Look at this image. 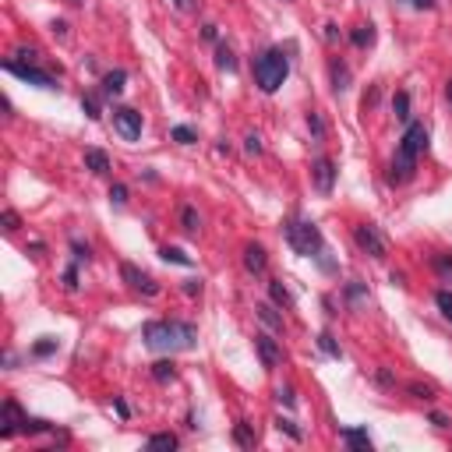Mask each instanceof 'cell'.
<instances>
[{
	"label": "cell",
	"instance_id": "obj_1",
	"mask_svg": "<svg viewBox=\"0 0 452 452\" xmlns=\"http://www.w3.org/2000/svg\"><path fill=\"white\" fill-rule=\"evenodd\" d=\"M145 343L153 350H163V353H177V350H191L198 343V333L188 325V322H148L141 328Z\"/></svg>",
	"mask_w": 452,
	"mask_h": 452
},
{
	"label": "cell",
	"instance_id": "obj_2",
	"mask_svg": "<svg viewBox=\"0 0 452 452\" xmlns=\"http://www.w3.org/2000/svg\"><path fill=\"white\" fill-rule=\"evenodd\" d=\"M290 75V60L283 50H265L258 60H255V81L262 92H276V88L286 81Z\"/></svg>",
	"mask_w": 452,
	"mask_h": 452
},
{
	"label": "cell",
	"instance_id": "obj_3",
	"mask_svg": "<svg viewBox=\"0 0 452 452\" xmlns=\"http://www.w3.org/2000/svg\"><path fill=\"white\" fill-rule=\"evenodd\" d=\"M286 240H290V248L297 255H304V258H315L322 248H325V240H322V230L308 219H290L286 223Z\"/></svg>",
	"mask_w": 452,
	"mask_h": 452
},
{
	"label": "cell",
	"instance_id": "obj_4",
	"mask_svg": "<svg viewBox=\"0 0 452 452\" xmlns=\"http://www.w3.org/2000/svg\"><path fill=\"white\" fill-rule=\"evenodd\" d=\"M353 240H357V248L364 251V255H371V258H385L389 255V244H385V237L378 233V226H371V223H360V226H353Z\"/></svg>",
	"mask_w": 452,
	"mask_h": 452
},
{
	"label": "cell",
	"instance_id": "obj_5",
	"mask_svg": "<svg viewBox=\"0 0 452 452\" xmlns=\"http://www.w3.org/2000/svg\"><path fill=\"white\" fill-rule=\"evenodd\" d=\"M4 71L8 75H14V78H21V81H28V85H39V88H57V78L53 75H46V71H39L32 60L28 64H18V60L11 57V60H4Z\"/></svg>",
	"mask_w": 452,
	"mask_h": 452
},
{
	"label": "cell",
	"instance_id": "obj_6",
	"mask_svg": "<svg viewBox=\"0 0 452 452\" xmlns=\"http://www.w3.org/2000/svg\"><path fill=\"white\" fill-rule=\"evenodd\" d=\"M113 128L124 141H138L141 138V113H135L131 106H117L113 110Z\"/></svg>",
	"mask_w": 452,
	"mask_h": 452
},
{
	"label": "cell",
	"instance_id": "obj_7",
	"mask_svg": "<svg viewBox=\"0 0 452 452\" xmlns=\"http://www.w3.org/2000/svg\"><path fill=\"white\" fill-rule=\"evenodd\" d=\"M120 276H124V283H128L131 290H138V293H145V297H156V293H159V283L148 276V273H141L138 265H131V262L120 265Z\"/></svg>",
	"mask_w": 452,
	"mask_h": 452
},
{
	"label": "cell",
	"instance_id": "obj_8",
	"mask_svg": "<svg viewBox=\"0 0 452 452\" xmlns=\"http://www.w3.org/2000/svg\"><path fill=\"white\" fill-rule=\"evenodd\" d=\"M417 173V156L406 153V148H396V159H393V173H389V180L393 184H406V180H413Z\"/></svg>",
	"mask_w": 452,
	"mask_h": 452
},
{
	"label": "cell",
	"instance_id": "obj_9",
	"mask_svg": "<svg viewBox=\"0 0 452 452\" xmlns=\"http://www.w3.org/2000/svg\"><path fill=\"white\" fill-rule=\"evenodd\" d=\"M311 177H315L318 195H333V184H336V163H333V159H325V156H318Z\"/></svg>",
	"mask_w": 452,
	"mask_h": 452
},
{
	"label": "cell",
	"instance_id": "obj_10",
	"mask_svg": "<svg viewBox=\"0 0 452 452\" xmlns=\"http://www.w3.org/2000/svg\"><path fill=\"white\" fill-rule=\"evenodd\" d=\"M400 148H406V153H413V156H420L428 148V131H424V124H406V131H403V141H400Z\"/></svg>",
	"mask_w": 452,
	"mask_h": 452
},
{
	"label": "cell",
	"instance_id": "obj_11",
	"mask_svg": "<svg viewBox=\"0 0 452 452\" xmlns=\"http://www.w3.org/2000/svg\"><path fill=\"white\" fill-rule=\"evenodd\" d=\"M255 346H258V357H262V364H265V368H276L279 360H283V350L276 346L273 336H265V333L255 336Z\"/></svg>",
	"mask_w": 452,
	"mask_h": 452
},
{
	"label": "cell",
	"instance_id": "obj_12",
	"mask_svg": "<svg viewBox=\"0 0 452 452\" xmlns=\"http://www.w3.org/2000/svg\"><path fill=\"white\" fill-rule=\"evenodd\" d=\"M265 265H268L265 248H262V244H248V248H244V268H248L251 276H262V273H265Z\"/></svg>",
	"mask_w": 452,
	"mask_h": 452
},
{
	"label": "cell",
	"instance_id": "obj_13",
	"mask_svg": "<svg viewBox=\"0 0 452 452\" xmlns=\"http://www.w3.org/2000/svg\"><path fill=\"white\" fill-rule=\"evenodd\" d=\"M18 424H25V417H21V413H18V406L8 400V403H4V428H0V435L11 438V435L18 431Z\"/></svg>",
	"mask_w": 452,
	"mask_h": 452
},
{
	"label": "cell",
	"instance_id": "obj_14",
	"mask_svg": "<svg viewBox=\"0 0 452 452\" xmlns=\"http://www.w3.org/2000/svg\"><path fill=\"white\" fill-rule=\"evenodd\" d=\"M124 81H128L124 71H110L103 78V96H120V92H124Z\"/></svg>",
	"mask_w": 452,
	"mask_h": 452
},
{
	"label": "cell",
	"instance_id": "obj_15",
	"mask_svg": "<svg viewBox=\"0 0 452 452\" xmlns=\"http://www.w3.org/2000/svg\"><path fill=\"white\" fill-rule=\"evenodd\" d=\"M85 166L92 170V173H106L110 159H106V153H99V148H88V153H85Z\"/></svg>",
	"mask_w": 452,
	"mask_h": 452
},
{
	"label": "cell",
	"instance_id": "obj_16",
	"mask_svg": "<svg viewBox=\"0 0 452 452\" xmlns=\"http://www.w3.org/2000/svg\"><path fill=\"white\" fill-rule=\"evenodd\" d=\"M328 71H333V88H336V92H346V85H350V71H346V64L333 60V64H328Z\"/></svg>",
	"mask_w": 452,
	"mask_h": 452
},
{
	"label": "cell",
	"instance_id": "obj_17",
	"mask_svg": "<svg viewBox=\"0 0 452 452\" xmlns=\"http://www.w3.org/2000/svg\"><path fill=\"white\" fill-rule=\"evenodd\" d=\"M343 442L350 445V449H371V438L364 435V431H353V428H343Z\"/></svg>",
	"mask_w": 452,
	"mask_h": 452
},
{
	"label": "cell",
	"instance_id": "obj_18",
	"mask_svg": "<svg viewBox=\"0 0 452 452\" xmlns=\"http://www.w3.org/2000/svg\"><path fill=\"white\" fill-rule=\"evenodd\" d=\"M180 223H184V233H191V237L202 230V216L195 213L191 205H184V213H180Z\"/></svg>",
	"mask_w": 452,
	"mask_h": 452
},
{
	"label": "cell",
	"instance_id": "obj_19",
	"mask_svg": "<svg viewBox=\"0 0 452 452\" xmlns=\"http://www.w3.org/2000/svg\"><path fill=\"white\" fill-rule=\"evenodd\" d=\"M153 378H156V382H173V378H177L173 360H159V364H153Z\"/></svg>",
	"mask_w": 452,
	"mask_h": 452
},
{
	"label": "cell",
	"instance_id": "obj_20",
	"mask_svg": "<svg viewBox=\"0 0 452 452\" xmlns=\"http://www.w3.org/2000/svg\"><path fill=\"white\" fill-rule=\"evenodd\" d=\"M393 113L403 120V124H410V96H406V92H396V99H393Z\"/></svg>",
	"mask_w": 452,
	"mask_h": 452
},
{
	"label": "cell",
	"instance_id": "obj_21",
	"mask_svg": "<svg viewBox=\"0 0 452 452\" xmlns=\"http://www.w3.org/2000/svg\"><path fill=\"white\" fill-rule=\"evenodd\" d=\"M148 449H177V435H170V431H163V435H153L148 438Z\"/></svg>",
	"mask_w": 452,
	"mask_h": 452
},
{
	"label": "cell",
	"instance_id": "obj_22",
	"mask_svg": "<svg viewBox=\"0 0 452 452\" xmlns=\"http://www.w3.org/2000/svg\"><path fill=\"white\" fill-rule=\"evenodd\" d=\"M159 258H163V262H173V265H191V258H188L184 251H180V248H163V251H159Z\"/></svg>",
	"mask_w": 452,
	"mask_h": 452
},
{
	"label": "cell",
	"instance_id": "obj_23",
	"mask_svg": "<svg viewBox=\"0 0 452 452\" xmlns=\"http://www.w3.org/2000/svg\"><path fill=\"white\" fill-rule=\"evenodd\" d=\"M233 438H237V445H244V449H251V445H255V435H251V428L244 424V420H240V424L233 428Z\"/></svg>",
	"mask_w": 452,
	"mask_h": 452
},
{
	"label": "cell",
	"instance_id": "obj_24",
	"mask_svg": "<svg viewBox=\"0 0 452 452\" xmlns=\"http://www.w3.org/2000/svg\"><path fill=\"white\" fill-rule=\"evenodd\" d=\"M216 64H219L223 71H237V60H233L230 46H219V50H216Z\"/></svg>",
	"mask_w": 452,
	"mask_h": 452
},
{
	"label": "cell",
	"instance_id": "obj_25",
	"mask_svg": "<svg viewBox=\"0 0 452 452\" xmlns=\"http://www.w3.org/2000/svg\"><path fill=\"white\" fill-rule=\"evenodd\" d=\"M258 318H262L265 325H273V328H283V318L276 315V308H268V304H262V308H258Z\"/></svg>",
	"mask_w": 452,
	"mask_h": 452
},
{
	"label": "cell",
	"instance_id": "obj_26",
	"mask_svg": "<svg viewBox=\"0 0 452 452\" xmlns=\"http://www.w3.org/2000/svg\"><path fill=\"white\" fill-rule=\"evenodd\" d=\"M435 304H438V311L452 322V293H449V290H438V293H435Z\"/></svg>",
	"mask_w": 452,
	"mask_h": 452
},
{
	"label": "cell",
	"instance_id": "obj_27",
	"mask_svg": "<svg viewBox=\"0 0 452 452\" xmlns=\"http://www.w3.org/2000/svg\"><path fill=\"white\" fill-rule=\"evenodd\" d=\"M268 293H273V300H276V304H283V308H290V304H293L283 283H268Z\"/></svg>",
	"mask_w": 452,
	"mask_h": 452
},
{
	"label": "cell",
	"instance_id": "obj_28",
	"mask_svg": "<svg viewBox=\"0 0 452 452\" xmlns=\"http://www.w3.org/2000/svg\"><path fill=\"white\" fill-rule=\"evenodd\" d=\"M173 141H180V145H195V141H198V135H195L191 128L180 124V128H173Z\"/></svg>",
	"mask_w": 452,
	"mask_h": 452
},
{
	"label": "cell",
	"instance_id": "obj_29",
	"mask_svg": "<svg viewBox=\"0 0 452 452\" xmlns=\"http://www.w3.org/2000/svg\"><path fill=\"white\" fill-rule=\"evenodd\" d=\"M276 428H279V431H286V435H290V438H297V442L304 438V435H300V428L293 424V420H286V417H279V420H276Z\"/></svg>",
	"mask_w": 452,
	"mask_h": 452
},
{
	"label": "cell",
	"instance_id": "obj_30",
	"mask_svg": "<svg viewBox=\"0 0 452 452\" xmlns=\"http://www.w3.org/2000/svg\"><path fill=\"white\" fill-rule=\"evenodd\" d=\"M318 346H322L328 357H340V346L333 343V336H328V333H322V336H318Z\"/></svg>",
	"mask_w": 452,
	"mask_h": 452
},
{
	"label": "cell",
	"instance_id": "obj_31",
	"mask_svg": "<svg viewBox=\"0 0 452 452\" xmlns=\"http://www.w3.org/2000/svg\"><path fill=\"white\" fill-rule=\"evenodd\" d=\"M375 39V32H371V25H364V28H357V32H353V43L357 46H368Z\"/></svg>",
	"mask_w": 452,
	"mask_h": 452
},
{
	"label": "cell",
	"instance_id": "obj_32",
	"mask_svg": "<svg viewBox=\"0 0 452 452\" xmlns=\"http://www.w3.org/2000/svg\"><path fill=\"white\" fill-rule=\"evenodd\" d=\"M81 110L96 120V117H99V99H96V96H85V99H81Z\"/></svg>",
	"mask_w": 452,
	"mask_h": 452
},
{
	"label": "cell",
	"instance_id": "obj_33",
	"mask_svg": "<svg viewBox=\"0 0 452 452\" xmlns=\"http://www.w3.org/2000/svg\"><path fill=\"white\" fill-rule=\"evenodd\" d=\"M110 198H113L117 205H124V202H128V188H124V184H113V188H110Z\"/></svg>",
	"mask_w": 452,
	"mask_h": 452
},
{
	"label": "cell",
	"instance_id": "obj_34",
	"mask_svg": "<svg viewBox=\"0 0 452 452\" xmlns=\"http://www.w3.org/2000/svg\"><path fill=\"white\" fill-rule=\"evenodd\" d=\"M308 128L315 131V138H322V135H325V124H322V117H318V113H311V117H308Z\"/></svg>",
	"mask_w": 452,
	"mask_h": 452
},
{
	"label": "cell",
	"instance_id": "obj_35",
	"mask_svg": "<svg viewBox=\"0 0 452 452\" xmlns=\"http://www.w3.org/2000/svg\"><path fill=\"white\" fill-rule=\"evenodd\" d=\"M435 268H438V273H442V276H452V258H449V255H442V258H435Z\"/></svg>",
	"mask_w": 452,
	"mask_h": 452
},
{
	"label": "cell",
	"instance_id": "obj_36",
	"mask_svg": "<svg viewBox=\"0 0 452 452\" xmlns=\"http://www.w3.org/2000/svg\"><path fill=\"white\" fill-rule=\"evenodd\" d=\"M4 230H8V233H14V230H18V213H11V208L4 213Z\"/></svg>",
	"mask_w": 452,
	"mask_h": 452
},
{
	"label": "cell",
	"instance_id": "obj_37",
	"mask_svg": "<svg viewBox=\"0 0 452 452\" xmlns=\"http://www.w3.org/2000/svg\"><path fill=\"white\" fill-rule=\"evenodd\" d=\"M410 393L417 400H431V385H410Z\"/></svg>",
	"mask_w": 452,
	"mask_h": 452
},
{
	"label": "cell",
	"instance_id": "obj_38",
	"mask_svg": "<svg viewBox=\"0 0 452 452\" xmlns=\"http://www.w3.org/2000/svg\"><path fill=\"white\" fill-rule=\"evenodd\" d=\"M53 350H57V340H50V343H36L32 353H36V357H46V353H53Z\"/></svg>",
	"mask_w": 452,
	"mask_h": 452
},
{
	"label": "cell",
	"instance_id": "obj_39",
	"mask_svg": "<svg viewBox=\"0 0 452 452\" xmlns=\"http://www.w3.org/2000/svg\"><path fill=\"white\" fill-rule=\"evenodd\" d=\"M64 283H68V290H78V268H75V265L64 273Z\"/></svg>",
	"mask_w": 452,
	"mask_h": 452
},
{
	"label": "cell",
	"instance_id": "obj_40",
	"mask_svg": "<svg viewBox=\"0 0 452 452\" xmlns=\"http://www.w3.org/2000/svg\"><path fill=\"white\" fill-rule=\"evenodd\" d=\"M248 153H251V156L262 153V138H258V135H248Z\"/></svg>",
	"mask_w": 452,
	"mask_h": 452
},
{
	"label": "cell",
	"instance_id": "obj_41",
	"mask_svg": "<svg viewBox=\"0 0 452 452\" xmlns=\"http://www.w3.org/2000/svg\"><path fill=\"white\" fill-rule=\"evenodd\" d=\"M410 8H417V11H431L435 8V0H406Z\"/></svg>",
	"mask_w": 452,
	"mask_h": 452
},
{
	"label": "cell",
	"instance_id": "obj_42",
	"mask_svg": "<svg viewBox=\"0 0 452 452\" xmlns=\"http://www.w3.org/2000/svg\"><path fill=\"white\" fill-rule=\"evenodd\" d=\"M279 400H283L286 406H293V403H297V396H293V389H279Z\"/></svg>",
	"mask_w": 452,
	"mask_h": 452
},
{
	"label": "cell",
	"instance_id": "obj_43",
	"mask_svg": "<svg viewBox=\"0 0 452 452\" xmlns=\"http://www.w3.org/2000/svg\"><path fill=\"white\" fill-rule=\"evenodd\" d=\"M184 293H202V279H188V283H184Z\"/></svg>",
	"mask_w": 452,
	"mask_h": 452
},
{
	"label": "cell",
	"instance_id": "obj_44",
	"mask_svg": "<svg viewBox=\"0 0 452 452\" xmlns=\"http://www.w3.org/2000/svg\"><path fill=\"white\" fill-rule=\"evenodd\" d=\"M75 258H78V262H88V248H81V244H75Z\"/></svg>",
	"mask_w": 452,
	"mask_h": 452
},
{
	"label": "cell",
	"instance_id": "obj_45",
	"mask_svg": "<svg viewBox=\"0 0 452 452\" xmlns=\"http://www.w3.org/2000/svg\"><path fill=\"white\" fill-rule=\"evenodd\" d=\"M431 420H435L438 428H449V417H445V413H431Z\"/></svg>",
	"mask_w": 452,
	"mask_h": 452
},
{
	"label": "cell",
	"instance_id": "obj_46",
	"mask_svg": "<svg viewBox=\"0 0 452 452\" xmlns=\"http://www.w3.org/2000/svg\"><path fill=\"white\" fill-rule=\"evenodd\" d=\"M173 4H177L180 11H191V8H195V0H173Z\"/></svg>",
	"mask_w": 452,
	"mask_h": 452
},
{
	"label": "cell",
	"instance_id": "obj_47",
	"mask_svg": "<svg viewBox=\"0 0 452 452\" xmlns=\"http://www.w3.org/2000/svg\"><path fill=\"white\" fill-rule=\"evenodd\" d=\"M445 96H449V103H452V81H449V88H445Z\"/></svg>",
	"mask_w": 452,
	"mask_h": 452
},
{
	"label": "cell",
	"instance_id": "obj_48",
	"mask_svg": "<svg viewBox=\"0 0 452 452\" xmlns=\"http://www.w3.org/2000/svg\"><path fill=\"white\" fill-rule=\"evenodd\" d=\"M71 4H81V0H71Z\"/></svg>",
	"mask_w": 452,
	"mask_h": 452
}]
</instances>
